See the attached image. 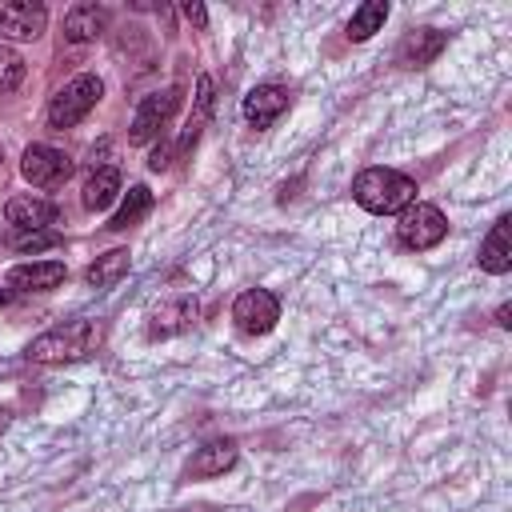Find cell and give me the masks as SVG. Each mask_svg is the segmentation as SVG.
<instances>
[{
    "label": "cell",
    "mask_w": 512,
    "mask_h": 512,
    "mask_svg": "<svg viewBox=\"0 0 512 512\" xmlns=\"http://www.w3.org/2000/svg\"><path fill=\"white\" fill-rule=\"evenodd\" d=\"M100 336H104L100 320H88V316H80V320H68V324H56V328L40 332V336L28 344V352H24V356H28V360H36V364H64V360H84V356H92V352H96Z\"/></svg>",
    "instance_id": "cell-1"
},
{
    "label": "cell",
    "mask_w": 512,
    "mask_h": 512,
    "mask_svg": "<svg viewBox=\"0 0 512 512\" xmlns=\"http://www.w3.org/2000/svg\"><path fill=\"white\" fill-rule=\"evenodd\" d=\"M352 196L364 212L392 216V212H404L416 200V180L396 172V168H364L352 184Z\"/></svg>",
    "instance_id": "cell-2"
},
{
    "label": "cell",
    "mask_w": 512,
    "mask_h": 512,
    "mask_svg": "<svg viewBox=\"0 0 512 512\" xmlns=\"http://www.w3.org/2000/svg\"><path fill=\"white\" fill-rule=\"evenodd\" d=\"M104 96V84H100V76H92V72H84V76H76V80H68L56 96H52V104H48V124L52 128H72V124H80L92 108H96V100Z\"/></svg>",
    "instance_id": "cell-3"
},
{
    "label": "cell",
    "mask_w": 512,
    "mask_h": 512,
    "mask_svg": "<svg viewBox=\"0 0 512 512\" xmlns=\"http://www.w3.org/2000/svg\"><path fill=\"white\" fill-rule=\"evenodd\" d=\"M396 236H400L404 248L424 252V248H436V244L448 236V220H444V212H440L436 204L412 200V204L400 212V220H396Z\"/></svg>",
    "instance_id": "cell-4"
},
{
    "label": "cell",
    "mask_w": 512,
    "mask_h": 512,
    "mask_svg": "<svg viewBox=\"0 0 512 512\" xmlns=\"http://www.w3.org/2000/svg\"><path fill=\"white\" fill-rule=\"evenodd\" d=\"M20 172L32 188H56L72 176V160L52 144H28L20 156Z\"/></svg>",
    "instance_id": "cell-5"
},
{
    "label": "cell",
    "mask_w": 512,
    "mask_h": 512,
    "mask_svg": "<svg viewBox=\"0 0 512 512\" xmlns=\"http://www.w3.org/2000/svg\"><path fill=\"white\" fill-rule=\"evenodd\" d=\"M232 320H236L240 332H248V336H264V332H272L276 320H280V300H276L268 288H248V292L236 296V304H232Z\"/></svg>",
    "instance_id": "cell-6"
},
{
    "label": "cell",
    "mask_w": 512,
    "mask_h": 512,
    "mask_svg": "<svg viewBox=\"0 0 512 512\" xmlns=\"http://www.w3.org/2000/svg\"><path fill=\"white\" fill-rule=\"evenodd\" d=\"M180 100H184V92L180 88H164V92H152V96H144L140 100V108H136V116H132V132H128V140L132 144H148L172 116H176V108H180Z\"/></svg>",
    "instance_id": "cell-7"
},
{
    "label": "cell",
    "mask_w": 512,
    "mask_h": 512,
    "mask_svg": "<svg viewBox=\"0 0 512 512\" xmlns=\"http://www.w3.org/2000/svg\"><path fill=\"white\" fill-rule=\"evenodd\" d=\"M48 24V8L44 4H28V0H0V36L8 40H36Z\"/></svg>",
    "instance_id": "cell-8"
},
{
    "label": "cell",
    "mask_w": 512,
    "mask_h": 512,
    "mask_svg": "<svg viewBox=\"0 0 512 512\" xmlns=\"http://www.w3.org/2000/svg\"><path fill=\"white\" fill-rule=\"evenodd\" d=\"M288 88H280V84H260V88H252L248 96H244V120L252 124V128H268L280 112H288Z\"/></svg>",
    "instance_id": "cell-9"
},
{
    "label": "cell",
    "mask_w": 512,
    "mask_h": 512,
    "mask_svg": "<svg viewBox=\"0 0 512 512\" xmlns=\"http://www.w3.org/2000/svg\"><path fill=\"white\" fill-rule=\"evenodd\" d=\"M4 216H8L12 232H36V228H48L56 220V204L44 196H12Z\"/></svg>",
    "instance_id": "cell-10"
},
{
    "label": "cell",
    "mask_w": 512,
    "mask_h": 512,
    "mask_svg": "<svg viewBox=\"0 0 512 512\" xmlns=\"http://www.w3.org/2000/svg\"><path fill=\"white\" fill-rule=\"evenodd\" d=\"M444 44H448L444 32H436V28H416V32H408V36L400 40L396 60H400L404 68H424V64H432V60L444 52Z\"/></svg>",
    "instance_id": "cell-11"
},
{
    "label": "cell",
    "mask_w": 512,
    "mask_h": 512,
    "mask_svg": "<svg viewBox=\"0 0 512 512\" xmlns=\"http://www.w3.org/2000/svg\"><path fill=\"white\" fill-rule=\"evenodd\" d=\"M104 28H108V8L104 4H76L64 16V40H72V44H88Z\"/></svg>",
    "instance_id": "cell-12"
},
{
    "label": "cell",
    "mask_w": 512,
    "mask_h": 512,
    "mask_svg": "<svg viewBox=\"0 0 512 512\" xmlns=\"http://www.w3.org/2000/svg\"><path fill=\"white\" fill-rule=\"evenodd\" d=\"M508 228H512V220L500 216V220L492 224V232L484 236V244H480V268L492 272V276H504V272L512 268V240H508Z\"/></svg>",
    "instance_id": "cell-13"
},
{
    "label": "cell",
    "mask_w": 512,
    "mask_h": 512,
    "mask_svg": "<svg viewBox=\"0 0 512 512\" xmlns=\"http://www.w3.org/2000/svg\"><path fill=\"white\" fill-rule=\"evenodd\" d=\"M232 464H236V444H232V440H212V444H204V448L188 460L184 476H188V480H204V476L228 472Z\"/></svg>",
    "instance_id": "cell-14"
},
{
    "label": "cell",
    "mask_w": 512,
    "mask_h": 512,
    "mask_svg": "<svg viewBox=\"0 0 512 512\" xmlns=\"http://www.w3.org/2000/svg\"><path fill=\"white\" fill-rule=\"evenodd\" d=\"M64 276H68V272H64L60 260H44V264H16V268L8 272V284L20 288V292H48V288H56Z\"/></svg>",
    "instance_id": "cell-15"
},
{
    "label": "cell",
    "mask_w": 512,
    "mask_h": 512,
    "mask_svg": "<svg viewBox=\"0 0 512 512\" xmlns=\"http://www.w3.org/2000/svg\"><path fill=\"white\" fill-rule=\"evenodd\" d=\"M192 320H196V304L188 300V296H180V300H164L156 312H152V324H148V336H176V332H184V328H192Z\"/></svg>",
    "instance_id": "cell-16"
},
{
    "label": "cell",
    "mask_w": 512,
    "mask_h": 512,
    "mask_svg": "<svg viewBox=\"0 0 512 512\" xmlns=\"http://www.w3.org/2000/svg\"><path fill=\"white\" fill-rule=\"evenodd\" d=\"M116 192H120V172L112 168V164H100V168H92V176L84 180V208L88 212H100V208H108L112 200H116Z\"/></svg>",
    "instance_id": "cell-17"
},
{
    "label": "cell",
    "mask_w": 512,
    "mask_h": 512,
    "mask_svg": "<svg viewBox=\"0 0 512 512\" xmlns=\"http://www.w3.org/2000/svg\"><path fill=\"white\" fill-rule=\"evenodd\" d=\"M148 208H152V192H148L144 184H132V188H128V196L120 200V208H116V216L108 220V228H116V232H124V228H132V224H140V220L148 216Z\"/></svg>",
    "instance_id": "cell-18"
},
{
    "label": "cell",
    "mask_w": 512,
    "mask_h": 512,
    "mask_svg": "<svg viewBox=\"0 0 512 512\" xmlns=\"http://www.w3.org/2000/svg\"><path fill=\"white\" fill-rule=\"evenodd\" d=\"M128 264H132L128 248H112V252L96 256V264L88 268V284H92V288H108V284H116V280L128 272Z\"/></svg>",
    "instance_id": "cell-19"
},
{
    "label": "cell",
    "mask_w": 512,
    "mask_h": 512,
    "mask_svg": "<svg viewBox=\"0 0 512 512\" xmlns=\"http://www.w3.org/2000/svg\"><path fill=\"white\" fill-rule=\"evenodd\" d=\"M384 20H388V4H384V0L360 4V8L352 12V20H348V40H368L372 32L384 28Z\"/></svg>",
    "instance_id": "cell-20"
},
{
    "label": "cell",
    "mask_w": 512,
    "mask_h": 512,
    "mask_svg": "<svg viewBox=\"0 0 512 512\" xmlns=\"http://www.w3.org/2000/svg\"><path fill=\"white\" fill-rule=\"evenodd\" d=\"M60 244V232H52V228H36V232H12V248L16 252H48V248H56Z\"/></svg>",
    "instance_id": "cell-21"
},
{
    "label": "cell",
    "mask_w": 512,
    "mask_h": 512,
    "mask_svg": "<svg viewBox=\"0 0 512 512\" xmlns=\"http://www.w3.org/2000/svg\"><path fill=\"white\" fill-rule=\"evenodd\" d=\"M20 80H24V60L0 44V92H12Z\"/></svg>",
    "instance_id": "cell-22"
},
{
    "label": "cell",
    "mask_w": 512,
    "mask_h": 512,
    "mask_svg": "<svg viewBox=\"0 0 512 512\" xmlns=\"http://www.w3.org/2000/svg\"><path fill=\"white\" fill-rule=\"evenodd\" d=\"M184 16H188V24H196V28L208 24V8H204V4H184Z\"/></svg>",
    "instance_id": "cell-23"
},
{
    "label": "cell",
    "mask_w": 512,
    "mask_h": 512,
    "mask_svg": "<svg viewBox=\"0 0 512 512\" xmlns=\"http://www.w3.org/2000/svg\"><path fill=\"white\" fill-rule=\"evenodd\" d=\"M508 316H512V308H508V304H500V308H496V324H500V328H508V324H512Z\"/></svg>",
    "instance_id": "cell-24"
},
{
    "label": "cell",
    "mask_w": 512,
    "mask_h": 512,
    "mask_svg": "<svg viewBox=\"0 0 512 512\" xmlns=\"http://www.w3.org/2000/svg\"><path fill=\"white\" fill-rule=\"evenodd\" d=\"M8 428V408H0V432Z\"/></svg>",
    "instance_id": "cell-25"
},
{
    "label": "cell",
    "mask_w": 512,
    "mask_h": 512,
    "mask_svg": "<svg viewBox=\"0 0 512 512\" xmlns=\"http://www.w3.org/2000/svg\"><path fill=\"white\" fill-rule=\"evenodd\" d=\"M8 300H12V292H8V288H0V304H8Z\"/></svg>",
    "instance_id": "cell-26"
},
{
    "label": "cell",
    "mask_w": 512,
    "mask_h": 512,
    "mask_svg": "<svg viewBox=\"0 0 512 512\" xmlns=\"http://www.w3.org/2000/svg\"><path fill=\"white\" fill-rule=\"evenodd\" d=\"M0 164H4V144H0Z\"/></svg>",
    "instance_id": "cell-27"
}]
</instances>
